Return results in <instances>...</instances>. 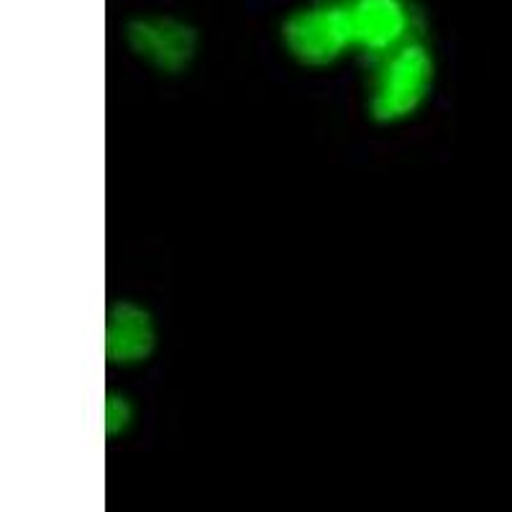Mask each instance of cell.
<instances>
[{
    "label": "cell",
    "mask_w": 512,
    "mask_h": 512,
    "mask_svg": "<svg viewBox=\"0 0 512 512\" xmlns=\"http://www.w3.org/2000/svg\"><path fill=\"white\" fill-rule=\"evenodd\" d=\"M346 6L356 54L369 62L420 36L413 0H346Z\"/></svg>",
    "instance_id": "3"
},
{
    "label": "cell",
    "mask_w": 512,
    "mask_h": 512,
    "mask_svg": "<svg viewBox=\"0 0 512 512\" xmlns=\"http://www.w3.org/2000/svg\"><path fill=\"white\" fill-rule=\"evenodd\" d=\"M128 44L139 59L152 64L157 72L177 75L195 57V31L177 18L144 16L128 26Z\"/></svg>",
    "instance_id": "4"
},
{
    "label": "cell",
    "mask_w": 512,
    "mask_h": 512,
    "mask_svg": "<svg viewBox=\"0 0 512 512\" xmlns=\"http://www.w3.org/2000/svg\"><path fill=\"white\" fill-rule=\"evenodd\" d=\"M367 85L369 116L379 123H402L428 103L436 80V59L423 34L372 59Z\"/></svg>",
    "instance_id": "1"
},
{
    "label": "cell",
    "mask_w": 512,
    "mask_h": 512,
    "mask_svg": "<svg viewBox=\"0 0 512 512\" xmlns=\"http://www.w3.org/2000/svg\"><path fill=\"white\" fill-rule=\"evenodd\" d=\"M157 344L152 315L134 303H116L105 320V356L118 367H134L152 356Z\"/></svg>",
    "instance_id": "5"
},
{
    "label": "cell",
    "mask_w": 512,
    "mask_h": 512,
    "mask_svg": "<svg viewBox=\"0 0 512 512\" xmlns=\"http://www.w3.org/2000/svg\"><path fill=\"white\" fill-rule=\"evenodd\" d=\"M134 420V408H131V400L123 395H108L105 400V431L108 436H118L131 425Z\"/></svg>",
    "instance_id": "6"
},
{
    "label": "cell",
    "mask_w": 512,
    "mask_h": 512,
    "mask_svg": "<svg viewBox=\"0 0 512 512\" xmlns=\"http://www.w3.org/2000/svg\"><path fill=\"white\" fill-rule=\"evenodd\" d=\"M287 54L305 67H331L356 54L346 0H310L282 21Z\"/></svg>",
    "instance_id": "2"
}]
</instances>
